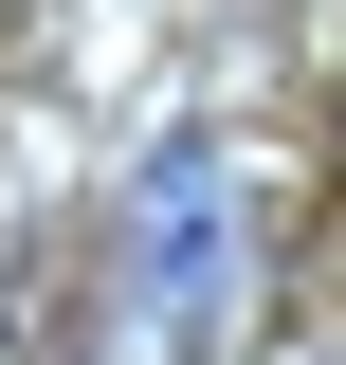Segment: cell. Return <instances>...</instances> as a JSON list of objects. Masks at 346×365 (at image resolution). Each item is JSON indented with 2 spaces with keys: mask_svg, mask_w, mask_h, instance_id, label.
<instances>
[{
  "mask_svg": "<svg viewBox=\"0 0 346 365\" xmlns=\"http://www.w3.org/2000/svg\"><path fill=\"white\" fill-rule=\"evenodd\" d=\"M146 311L164 329L219 311V146H164L146 165Z\"/></svg>",
  "mask_w": 346,
  "mask_h": 365,
  "instance_id": "1",
  "label": "cell"
}]
</instances>
